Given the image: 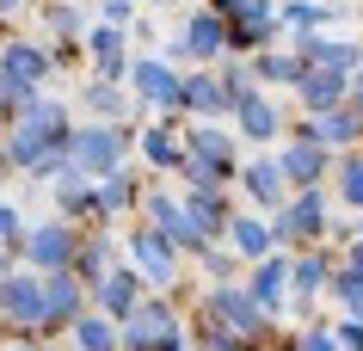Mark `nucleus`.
<instances>
[{
    "instance_id": "nucleus-1",
    "label": "nucleus",
    "mask_w": 363,
    "mask_h": 351,
    "mask_svg": "<svg viewBox=\"0 0 363 351\" xmlns=\"http://www.w3.org/2000/svg\"><path fill=\"white\" fill-rule=\"evenodd\" d=\"M6 142V160L19 179H56L68 167V142H74V111L50 93H25L13 123L0 130Z\"/></svg>"
},
{
    "instance_id": "nucleus-2",
    "label": "nucleus",
    "mask_w": 363,
    "mask_h": 351,
    "mask_svg": "<svg viewBox=\"0 0 363 351\" xmlns=\"http://www.w3.org/2000/svg\"><path fill=\"white\" fill-rule=\"evenodd\" d=\"M135 123H105V117H80L74 123V142H68V167H74L80 179H111L130 167V148H135Z\"/></svg>"
},
{
    "instance_id": "nucleus-3",
    "label": "nucleus",
    "mask_w": 363,
    "mask_h": 351,
    "mask_svg": "<svg viewBox=\"0 0 363 351\" xmlns=\"http://www.w3.org/2000/svg\"><path fill=\"white\" fill-rule=\"evenodd\" d=\"M333 204L339 197L326 191V185H308V191H289L284 210H271V234H277V253H308V247H326V234H333Z\"/></svg>"
},
{
    "instance_id": "nucleus-4",
    "label": "nucleus",
    "mask_w": 363,
    "mask_h": 351,
    "mask_svg": "<svg viewBox=\"0 0 363 351\" xmlns=\"http://www.w3.org/2000/svg\"><path fill=\"white\" fill-rule=\"evenodd\" d=\"M43 333H50V284H43V272L19 265V272L0 284V339H6V345H13V339L50 345Z\"/></svg>"
},
{
    "instance_id": "nucleus-5",
    "label": "nucleus",
    "mask_w": 363,
    "mask_h": 351,
    "mask_svg": "<svg viewBox=\"0 0 363 351\" xmlns=\"http://www.w3.org/2000/svg\"><path fill=\"white\" fill-rule=\"evenodd\" d=\"M123 259L148 277V290H167V296L185 290V265H191V259L172 247V234L148 228V222H130V234H123Z\"/></svg>"
},
{
    "instance_id": "nucleus-6",
    "label": "nucleus",
    "mask_w": 363,
    "mask_h": 351,
    "mask_svg": "<svg viewBox=\"0 0 363 351\" xmlns=\"http://www.w3.org/2000/svg\"><path fill=\"white\" fill-rule=\"evenodd\" d=\"M197 308H203V314H216L222 327H234L240 339H252V345L277 339V314H265L259 302H252L247 277H234V284H203V290H197Z\"/></svg>"
},
{
    "instance_id": "nucleus-7",
    "label": "nucleus",
    "mask_w": 363,
    "mask_h": 351,
    "mask_svg": "<svg viewBox=\"0 0 363 351\" xmlns=\"http://www.w3.org/2000/svg\"><path fill=\"white\" fill-rule=\"evenodd\" d=\"M80 222H68V216H38L31 228H25V240H19V265H31V272H74V253H80Z\"/></svg>"
},
{
    "instance_id": "nucleus-8",
    "label": "nucleus",
    "mask_w": 363,
    "mask_h": 351,
    "mask_svg": "<svg viewBox=\"0 0 363 351\" xmlns=\"http://www.w3.org/2000/svg\"><path fill=\"white\" fill-rule=\"evenodd\" d=\"M0 80L13 87V99L25 93H43L56 80V43L50 38H0Z\"/></svg>"
},
{
    "instance_id": "nucleus-9",
    "label": "nucleus",
    "mask_w": 363,
    "mask_h": 351,
    "mask_svg": "<svg viewBox=\"0 0 363 351\" xmlns=\"http://www.w3.org/2000/svg\"><path fill=\"white\" fill-rule=\"evenodd\" d=\"M123 87H130L154 117H185L179 111V105H185V68H172V62L154 56V50L130 56V80H123Z\"/></svg>"
},
{
    "instance_id": "nucleus-10",
    "label": "nucleus",
    "mask_w": 363,
    "mask_h": 351,
    "mask_svg": "<svg viewBox=\"0 0 363 351\" xmlns=\"http://www.w3.org/2000/svg\"><path fill=\"white\" fill-rule=\"evenodd\" d=\"M179 333H191V321L179 314V296L148 290V302L123 321V351H160V345H172Z\"/></svg>"
},
{
    "instance_id": "nucleus-11",
    "label": "nucleus",
    "mask_w": 363,
    "mask_h": 351,
    "mask_svg": "<svg viewBox=\"0 0 363 351\" xmlns=\"http://www.w3.org/2000/svg\"><path fill=\"white\" fill-rule=\"evenodd\" d=\"M234 136L247 142V148H271V142H284L289 136V105L277 93H265V87H252L240 105H234Z\"/></svg>"
},
{
    "instance_id": "nucleus-12",
    "label": "nucleus",
    "mask_w": 363,
    "mask_h": 351,
    "mask_svg": "<svg viewBox=\"0 0 363 351\" xmlns=\"http://www.w3.org/2000/svg\"><path fill=\"white\" fill-rule=\"evenodd\" d=\"M74 99H80V111H86V117H105V123H135V130H142V123L154 117L148 105H142V99H135L130 87H123V80H99V74H80Z\"/></svg>"
},
{
    "instance_id": "nucleus-13",
    "label": "nucleus",
    "mask_w": 363,
    "mask_h": 351,
    "mask_svg": "<svg viewBox=\"0 0 363 351\" xmlns=\"http://www.w3.org/2000/svg\"><path fill=\"white\" fill-rule=\"evenodd\" d=\"M289 136L320 142V148H333V155H351V148H363V123H357L351 105H333V111H302L296 123H289Z\"/></svg>"
},
{
    "instance_id": "nucleus-14",
    "label": "nucleus",
    "mask_w": 363,
    "mask_h": 351,
    "mask_svg": "<svg viewBox=\"0 0 363 351\" xmlns=\"http://www.w3.org/2000/svg\"><path fill=\"white\" fill-rule=\"evenodd\" d=\"M339 259H345L339 247H308V253H296V272H289V308L296 314H314V302L333 290Z\"/></svg>"
},
{
    "instance_id": "nucleus-15",
    "label": "nucleus",
    "mask_w": 363,
    "mask_h": 351,
    "mask_svg": "<svg viewBox=\"0 0 363 351\" xmlns=\"http://www.w3.org/2000/svg\"><path fill=\"white\" fill-rule=\"evenodd\" d=\"M234 185H240V197H247V210H284L289 204V179H284V167H277V155H271V148H259V155H247L240 160V179H234Z\"/></svg>"
},
{
    "instance_id": "nucleus-16",
    "label": "nucleus",
    "mask_w": 363,
    "mask_h": 351,
    "mask_svg": "<svg viewBox=\"0 0 363 351\" xmlns=\"http://www.w3.org/2000/svg\"><path fill=\"white\" fill-rule=\"evenodd\" d=\"M284 38V19H277V0H247L228 19V56H259Z\"/></svg>"
},
{
    "instance_id": "nucleus-17",
    "label": "nucleus",
    "mask_w": 363,
    "mask_h": 351,
    "mask_svg": "<svg viewBox=\"0 0 363 351\" xmlns=\"http://www.w3.org/2000/svg\"><path fill=\"white\" fill-rule=\"evenodd\" d=\"M179 38H185V62H191V68L228 62V19L210 13V6H191V13L179 19Z\"/></svg>"
},
{
    "instance_id": "nucleus-18",
    "label": "nucleus",
    "mask_w": 363,
    "mask_h": 351,
    "mask_svg": "<svg viewBox=\"0 0 363 351\" xmlns=\"http://www.w3.org/2000/svg\"><path fill=\"white\" fill-rule=\"evenodd\" d=\"M277 167H284V179H289V191H308V185H326L333 179V148H320V142H302V136H284L277 148Z\"/></svg>"
},
{
    "instance_id": "nucleus-19",
    "label": "nucleus",
    "mask_w": 363,
    "mask_h": 351,
    "mask_svg": "<svg viewBox=\"0 0 363 351\" xmlns=\"http://www.w3.org/2000/svg\"><path fill=\"white\" fill-rule=\"evenodd\" d=\"M86 74L99 80H130V25H105L99 19L93 31H86Z\"/></svg>"
},
{
    "instance_id": "nucleus-20",
    "label": "nucleus",
    "mask_w": 363,
    "mask_h": 351,
    "mask_svg": "<svg viewBox=\"0 0 363 351\" xmlns=\"http://www.w3.org/2000/svg\"><path fill=\"white\" fill-rule=\"evenodd\" d=\"M43 284H50V333L43 339H68V327L93 308V284L80 272H50Z\"/></svg>"
},
{
    "instance_id": "nucleus-21",
    "label": "nucleus",
    "mask_w": 363,
    "mask_h": 351,
    "mask_svg": "<svg viewBox=\"0 0 363 351\" xmlns=\"http://www.w3.org/2000/svg\"><path fill=\"white\" fill-rule=\"evenodd\" d=\"M185 148H191V160H210L216 173L240 179V148L247 142L234 136V123H185Z\"/></svg>"
},
{
    "instance_id": "nucleus-22",
    "label": "nucleus",
    "mask_w": 363,
    "mask_h": 351,
    "mask_svg": "<svg viewBox=\"0 0 363 351\" xmlns=\"http://www.w3.org/2000/svg\"><path fill=\"white\" fill-rule=\"evenodd\" d=\"M135 148H142V167H154V173H179L185 167V123L179 117H148L142 123V136H135Z\"/></svg>"
},
{
    "instance_id": "nucleus-23",
    "label": "nucleus",
    "mask_w": 363,
    "mask_h": 351,
    "mask_svg": "<svg viewBox=\"0 0 363 351\" xmlns=\"http://www.w3.org/2000/svg\"><path fill=\"white\" fill-rule=\"evenodd\" d=\"M179 111L191 117V123H222V117H234L222 68H185V105H179Z\"/></svg>"
},
{
    "instance_id": "nucleus-24",
    "label": "nucleus",
    "mask_w": 363,
    "mask_h": 351,
    "mask_svg": "<svg viewBox=\"0 0 363 351\" xmlns=\"http://www.w3.org/2000/svg\"><path fill=\"white\" fill-rule=\"evenodd\" d=\"M289 272H296V253H271V259H259V265H247L252 302L265 314H277V321L289 314Z\"/></svg>"
},
{
    "instance_id": "nucleus-25",
    "label": "nucleus",
    "mask_w": 363,
    "mask_h": 351,
    "mask_svg": "<svg viewBox=\"0 0 363 351\" xmlns=\"http://www.w3.org/2000/svg\"><path fill=\"white\" fill-rule=\"evenodd\" d=\"M93 25H99V13L86 0H38V38H50V43H86Z\"/></svg>"
},
{
    "instance_id": "nucleus-26",
    "label": "nucleus",
    "mask_w": 363,
    "mask_h": 351,
    "mask_svg": "<svg viewBox=\"0 0 363 351\" xmlns=\"http://www.w3.org/2000/svg\"><path fill=\"white\" fill-rule=\"evenodd\" d=\"M142 302H148V277L135 272L130 259H123V265H117V272L93 290V308H99V314H111V321H130Z\"/></svg>"
},
{
    "instance_id": "nucleus-27",
    "label": "nucleus",
    "mask_w": 363,
    "mask_h": 351,
    "mask_svg": "<svg viewBox=\"0 0 363 351\" xmlns=\"http://www.w3.org/2000/svg\"><path fill=\"white\" fill-rule=\"evenodd\" d=\"M289 50H296L308 68H333V74H357V68H363V43H351V38H326V31L289 38Z\"/></svg>"
},
{
    "instance_id": "nucleus-28",
    "label": "nucleus",
    "mask_w": 363,
    "mask_h": 351,
    "mask_svg": "<svg viewBox=\"0 0 363 351\" xmlns=\"http://www.w3.org/2000/svg\"><path fill=\"white\" fill-rule=\"evenodd\" d=\"M228 247H234V259H240V265H259V259H271V253H277L271 216H265V210H234V222H228Z\"/></svg>"
},
{
    "instance_id": "nucleus-29",
    "label": "nucleus",
    "mask_w": 363,
    "mask_h": 351,
    "mask_svg": "<svg viewBox=\"0 0 363 351\" xmlns=\"http://www.w3.org/2000/svg\"><path fill=\"white\" fill-rule=\"evenodd\" d=\"M117 265H123V240H117L111 228H86V234H80V253H74V272L86 277V284H93V290H99V284H105V277L117 272Z\"/></svg>"
},
{
    "instance_id": "nucleus-30",
    "label": "nucleus",
    "mask_w": 363,
    "mask_h": 351,
    "mask_svg": "<svg viewBox=\"0 0 363 351\" xmlns=\"http://www.w3.org/2000/svg\"><path fill=\"white\" fill-rule=\"evenodd\" d=\"M56 351H123V321H111V314L86 308L74 327H68V339H62Z\"/></svg>"
},
{
    "instance_id": "nucleus-31",
    "label": "nucleus",
    "mask_w": 363,
    "mask_h": 351,
    "mask_svg": "<svg viewBox=\"0 0 363 351\" xmlns=\"http://www.w3.org/2000/svg\"><path fill=\"white\" fill-rule=\"evenodd\" d=\"M302 74H308V62L296 56V50H277V43H271V50H259V56H252V80H259L265 93H296V87H302Z\"/></svg>"
},
{
    "instance_id": "nucleus-32",
    "label": "nucleus",
    "mask_w": 363,
    "mask_h": 351,
    "mask_svg": "<svg viewBox=\"0 0 363 351\" xmlns=\"http://www.w3.org/2000/svg\"><path fill=\"white\" fill-rule=\"evenodd\" d=\"M142 197H148V185H142V173H135V167H123V173H111V179H99V210H105V222H123V216L135 222Z\"/></svg>"
},
{
    "instance_id": "nucleus-33",
    "label": "nucleus",
    "mask_w": 363,
    "mask_h": 351,
    "mask_svg": "<svg viewBox=\"0 0 363 351\" xmlns=\"http://www.w3.org/2000/svg\"><path fill=\"white\" fill-rule=\"evenodd\" d=\"M277 19H284V38H308V31L339 25L345 6L339 0H277Z\"/></svg>"
},
{
    "instance_id": "nucleus-34",
    "label": "nucleus",
    "mask_w": 363,
    "mask_h": 351,
    "mask_svg": "<svg viewBox=\"0 0 363 351\" xmlns=\"http://www.w3.org/2000/svg\"><path fill=\"white\" fill-rule=\"evenodd\" d=\"M351 99V74H333V68H308L302 87H296V105L302 111H333Z\"/></svg>"
},
{
    "instance_id": "nucleus-35",
    "label": "nucleus",
    "mask_w": 363,
    "mask_h": 351,
    "mask_svg": "<svg viewBox=\"0 0 363 351\" xmlns=\"http://www.w3.org/2000/svg\"><path fill=\"white\" fill-rule=\"evenodd\" d=\"M185 210L203 222V234H210V240H228V222H234V210H240V204H228V191H185Z\"/></svg>"
},
{
    "instance_id": "nucleus-36",
    "label": "nucleus",
    "mask_w": 363,
    "mask_h": 351,
    "mask_svg": "<svg viewBox=\"0 0 363 351\" xmlns=\"http://www.w3.org/2000/svg\"><path fill=\"white\" fill-rule=\"evenodd\" d=\"M333 197H339L351 216H363V148L333 160Z\"/></svg>"
},
{
    "instance_id": "nucleus-37",
    "label": "nucleus",
    "mask_w": 363,
    "mask_h": 351,
    "mask_svg": "<svg viewBox=\"0 0 363 351\" xmlns=\"http://www.w3.org/2000/svg\"><path fill=\"white\" fill-rule=\"evenodd\" d=\"M333 302H339V314H351V321H363V272H351V265H345L339 259V272H333Z\"/></svg>"
},
{
    "instance_id": "nucleus-38",
    "label": "nucleus",
    "mask_w": 363,
    "mask_h": 351,
    "mask_svg": "<svg viewBox=\"0 0 363 351\" xmlns=\"http://www.w3.org/2000/svg\"><path fill=\"white\" fill-rule=\"evenodd\" d=\"M191 265H197L203 277H210V284H234V277H247V265L234 259V247H228V240H222V247H210L203 259H191Z\"/></svg>"
},
{
    "instance_id": "nucleus-39",
    "label": "nucleus",
    "mask_w": 363,
    "mask_h": 351,
    "mask_svg": "<svg viewBox=\"0 0 363 351\" xmlns=\"http://www.w3.org/2000/svg\"><path fill=\"white\" fill-rule=\"evenodd\" d=\"M296 351H345V345H339V333H333V321H308L296 333Z\"/></svg>"
},
{
    "instance_id": "nucleus-40",
    "label": "nucleus",
    "mask_w": 363,
    "mask_h": 351,
    "mask_svg": "<svg viewBox=\"0 0 363 351\" xmlns=\"http://www.w3.org/2000/svg\"><path fill=\"white\" fill-rule=\"evenodd\" d=\"M93 13L105 25H130L135 31V25H142V0H93Z\"/></svg>"
},
{
    "instance_id": "nucleus-41",
    "label": "nucleus",
    "mask_w": 363,
    "mask_h": 351,
    "mask_svg": "<svg viewBox=\"0 0 363 351\" xmlns=\"http://www.w3.org/2000/svg\"><path fill=\"white\" fill-rule=\"evenodd\" d=\"M25 228H31V222H25V210H13V204L0 197V247H13V253H19Z\"/></svg>"
},
{
    "instance_id": "nucleus-42",
    "label": "nucleus",
    "mask_w": 363,
    "mask_h": 351,
    "mask_svg": "<svg viewBox=\"0 0 363 351\" xmlns=\"http://www.w3.org/2000/svg\"><path fill=\"white\" fill-rule=\"evenodd\" d=\"M333 333H339V345H345V351H363V321L339 314V321H333Z\"/></svg>"
},
{
    "instance_id": "nucleus-43",
    "label": "nucleus",
    "mask_w": 363,
    "mask_h": 351,
    "mask_svg": "<svg viewBox=\"0 0 363 351\" xmlns=\"http://www.w3.org/2000/svg\"><path fill=\"white\" fill-rule=\"evenodd\" d=\"M339 253H345V265H351V272H363V234H351Z\"/></svg>"
},
{
    "instance_id": "nucleus-44",
    "label": "nucleus",
    "mask_w": 363,
    "mask_h": 351,
    "mask_svg": "<svg viewBox=\"0 0 363 351\" xmlns=\"http://www.w3.org/2000/svg\"><path fill=\"white\" fill-rule=\"evenodd\" d=\"M13 111H19V99H13V87H6V80H0V130H6V123H13Z\"/></svg>"
},
{
    "instance_id": "nucleus-45",
    "label": "nucleus",
    "mask_w": 363,
    "mask_h": 351,
    "mask_svg": "<svg viewBox=\"0 0 363 351\" xmlns=\"http://www.w3.org/2000/svg\"><path fill=\"white\" fill-rule=\"evenodd\" d=\"M25 6H31V0H0V25H13V19H25Z\"/></svg>"
},
{
    "instance_id": "nucleus-46",
    "label": "nucleus",
    "mask_w": 363,
    "mask_h": 351,
    "mask_svg": "<svg viewBox=\"0 0 363 351\" xmlns=\"http://www.w3.org/2000/svg\"><path fill=\"white\" fill-rule=\"evenodd\" d=\"M13 272H19V253H13V247H0V284H6Z\"/></svg>"
},
{
    "instance_id": "nucleus-47",
    "label": "nucleus",
    "mask_w": 363,
    "mask_h": 351,
    "mask_svg": "<svg viewBox=\"0 0 363 351\" xmlns=\"http://www.w3.org/2000/svg\"><path fill=\"white\" fill-rule=\"evenodd\" d=\"M203 6H210V13H222V19H234V13H240L247 0H203Z\"/></svg>"
},
{
    "instance_id": "nucleus-48",
    "label": "nucleus",
    "mask_w": 363,
    "mask_h": 351,
    "mask_svg": "<svg viewBox=\"0 0 363 351\" xmlns=\"http://www.w3.org/2000/svg\"><path fill=\"white\" fill-rule=\"evenodd\" d=\"M6 179H19V173H13V160H6V142H0V191H6Z\"/></svg>"
},
{
    "instance_id": "nucleus-49",
    "label": "nucleus",
    "mask_w": 363,
    "mask_h": 351,
    "mask_svg": "<svg viewBox=\"0 0 363 351\" xmlns=\"http://www.w3.org/2000/svg\"><path fill=\"white\" fill-rule=\"evenodd\" d=\"M345 105H351V111H357V123H363V87H357V80H351V99H345Z\"/></svg>"
},
{
    "instance_id": "nucleus-50",
    "label": "nucleus",
    "mask_w": 363,
    "mask_h": 351,
    "mask_svg": "<svg viewBox=\"0 0 363 351\" xmlns=\"http://www.w3.org/2000/svg\"><path fill=\"white\" fill-rule=\"evenodd\" d=\"M265 351H296V333H289V339H284V333H277V339H265Z\"/></svg>"
},
{
    "instance_id": "nucleus-51",
    "label": "nucleus",
    "mask_w": 363,
    "mask_h": 351,
    "mask_svg": "<svg viewBox=\"0 0 363 351\" xmlns=\"http://www.w3.org/2000/svg\"><path fill=\"white\" fill-rule=\"evenodd\" d=\"M6 351H56V345H38V339H13Z\"/></svg>"
},
{
    "instance_id": "nucleus-52",
    "label": "nucleus",
    "mask_w": 363,
    "mask_h": 351,
    "mask_svg": "<svg viewBox=\"0 0 363 351\" xmlns=\"http://www.w3.org/2000/svg\"><path fill=\"white\" fill-rule=\"evenodd\" d=\"M142 6H172V0H142Z\"/></svg>"
},
{
    "instance_id": "nucleus-53",
    "label": "nucleus",
    "mask_w": 363,
    "mask_h": 351,
    "mask_svg": "<svg viewBox=\"0 0 363 351\" xmlns=\"http://www.w3.org/2000/svg\"><path fill=\"white\" fill-rule=\"evenodd\" d=\"M357 234H363V216H357Z\"/></svg>"
}]
</instances>
